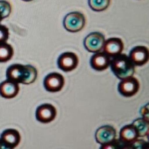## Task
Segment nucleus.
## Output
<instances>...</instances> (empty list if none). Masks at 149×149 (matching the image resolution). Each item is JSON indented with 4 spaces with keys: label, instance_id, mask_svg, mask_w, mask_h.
<instances>
[{
    "label": "nucleus",
    "instance_id": "obj_1",
    "mask_svg": "<svg viewBox=\"0 0 149 149\" xmlns=\"http://www.w3.org/2000/svg\"><path fill=\"white\" fill-rule=\"evenodd\" d=\"M37 75L36 68L31 65L13 64L9 66L6 71L7 79L17 84H32L36 81Z\"/></svg>",
    "mask_w": 149,
    "mask_h": 149
},
{
    "label": "nucleus",
    "instance_id": "obj_2",
    "mask_svg": "<svg viewBox=\"0 0 149 149\" xmlns=\"http://www.w3.org/2000/svg\"><path fill=\"white\" fill-rule=\"evenodd\" d=\"M112 72L119 79H124L132 77L135 74V65L132 63L129 56L125 54H119L111 60L110 63Z\"/></svg>",
    "mask_w": 149,
    "mask_h": 149
},
{
    "label": "nucleus",
    "instance_id": "obj_3",
    "mask_svg": "<svg viewBox=\"0 0 149 149\" xmlns=\"http://www.w3.org/2000/svg\"><path fill=\"white\" fill-rule=\"evenodd\" d=\"M86 19L84 15L79 12H72L65 16L63 27L71 33H77L84 29Z\"/></svg>",
    "mask_w": 149,
    "mask_h": 149
},
{
    "label": "nucleus",
    "instance_id": "obj_4",
    "mask_svg": "<svg viewBox=\"0 0 149 149\" xmlns=\"http://www.w3.org/2000/svg\"><path fill=\"white\" fill-rule=\"evenodd\" d=\"M105 36L100 32H93L87 35L84 40V46L89 52H100L104 45Z\"/></svg>",
    "mask_w": 149,
    "mask_h": 149
},
{
    "label": "nucleus",
    "instance_id": "obj_5",
    "mask_svg": "<svg viewBox=\"0 0 149 149\" xmlns=\"http://www.w3.org/2000/svg\"><path fill=\"white\" fill-rule=\"evenodd\" d=\"M139 81L133 76L122 79L118 85L119 93L126 97H130L136 95L139 91Z\"/></svg>",
    "mask_w": 149,
    "mask_h": 149
},
{
    "label": "nucleus",
    "instance_id": "obj_6",
    "mask_svg": "<svg viewBox=\"0 0 149 149\" xmlns=\"http://www.w3.org/2000/svg\"><path fill=\"white\" fill-rule=\"evenodd\" d=\"M58 68L64 72H70L77 68L79 65V58L77 55L72 52H65L58 57Z\"/></svg>",
    "mask_w": 149,
    "mask_h": 149
},
{
    "label": "nucleus",
    "instance_id": "obj_7",
    "mask_svg": "<svg viewBox=\"0 0 149 149\" xmlns=\"http://www.w3.org/2000/svg\"><path fill=\"white\" fill-rule=\"evenodd\" d=\"M44 87L49 93H58L63 87L65 79L62 74L53 72L47 74L44 79Z\"/></svg>",
    "mask_w": 149,
    "mask_h": 149
},
{
    "label": "nucleus",
    "instance_id": "obj_8",
    "mask_svg": "<svg viewBox=\"0 0 149 149\" xmlns=\"http://www.w3.org/2000/svg\"><path fill=\"white\" fill-rule=\"evenodd\" d=\"M57 116V110L53 105L45 103L38 106L36 110V119L39 122L48 124L55 120Z\"/></svg>",
    "mask_w": 149,
    "mask_h": 149
},
{
    "label": "nucleus",
    "instance_id": "obj_9",
    "mask_svg": "<svg viewBox=\"0 0 149 149\" xmlns=\"http://www.w3.org/2000/svg\"><path fill=\"white\" fill-rule=\"evenodd\" d=\"M129 58L134 65L142 66L147 63L149 60L148 49L142 45L135 47L130 52Z\"/></svg>",
    "mask_w": 149,
    "mask_h": 149
},
{
    "label": "nucleus",
    "instance_id": "obj_10",
    "mask_svg": "<svg viewBox=\"0 0 149 149\" xmlns=\"http://www.w3.org/2000/svg\"><path fill=\"white\" fill-rule=\"evenodd\" d=\"M95 136L97 143L102 145L114 141L116 138V131L112 126L104 125L97 130Z\"/></svg>",
    "mask_w": 149,
    "mask_h": 149
},
{
    "label": "nucleus",
    "instance_id": "obj_11",
    "mask_svg": "<svg viewBox=\"0 0 149 149\" xmlns=\"http://www.w3.org/2000/svg\"><path fill=\"white\" fill-rule=\"evenodd\" d=\"M124 49V43L119 38H110L105 41L103 50L108 56L113 57L122 53Z\"/></svg>",
    "mask_w": 149,
    "mask_h": 149
},
{
    "label": "nucleus",
    "instance_id": "obj_12",
    "mask_svg": "<svg viewBox=\"0 0 149 149\" xmlns=\"http://www.w3.org/2000/svg\"><path fill=\"white\" fill-rule=\"evenodd\" d=\"M111 58L103 52H96L90 59V65L95 71H102L110 66Z\"/></svg>",
    "mask_w": 149,
    "mask_h": 149
},
{
    "label": "nucleus",
    "instance_id": "obj_13",
    "mask_svg": "<svg viewBox=\"0 0 149 149\" xmlns=\"http://www.w3.org/2000/svg\"><path fill=\"white\" fill-rule=\"evenodd\" d=\"M19 90V84L13 81L7 79L0 83V95L4 98H14L17 95Z\"/></svg>",
    "mask_w": 149,
    "mask_h": 149
},
{
    "label": "nucleus",
    "instance_id": "obj_14",
    "mask_svg": "<svg viewBox=\"0 0 149 149\" xmlns=\"http://www.w3.org/2000/svg\"><path fill=\"white\" fill-rule=\"evenodd\" d=\"M0 141L10 146L13 148H16L20 144L21 136L20 132L15 129H7L3 131L0 136Z\"/></svg>",
    "mask_w": 149,
    "mask_h": 149
},
{
    "label": "nucleus",
    "instance_id": "obj_15",
    "mask_svg": "<svg viewBox=\"0 0 149 149\" xmlns=\"http://www.w3.org/2000/svg\"><path fill=\"white\" fill-rule=\"evenodd\" d=\"M138 138V132L132 124L124 126L119 132V141L123 143H133Z\"/></svg>",
    "mask_w": 149,
    "mask_h": 149
},
{
    "label": "nucleus",
    "instance_id": "obj_16",
    "mask_svg": "<svg viewBox=\"0 0 149 149\" xmlns=\"http://www.w3.org/2000/svg\"><path fill=\"white\" fill-rule=\"evenodd\" d=\"M132 125L136 129L139 138L148 136L149 133V121L144 118H139L135 119Z\"/></svg>",
    "mask_w": 149,
    "mask_h": 149
},
{
    "label": "nucleus",
    "instance_id": "obj_17",
    "mask_svg": "<svg viewBox=\"0 0 149 149\" xmlns=\"http://www.w3.org/2000/svg\"><path fill=\"white\" fill-rule=\"evenodd\" d=\"M14 54L13 48L7 42L0 44V63H6L12 59Z\"/></svg>",
    "mask_w": 149,
    "mask_h": 149
},
{
    "label": "nucleus",
    "instance_id": "obj_18",
    "mask_svg": "<svg viewBox=\"0 0 149 149\" xmlns=\"http://www.w3.org/2000/svg\"><path fill=\"white\" fill-rule=\"evenodd\" d=\"M111 0H88L90 8L95 12H101L106 10L109 7Z\"/></svg>",
    "mask_w": 149,
    "mask_h": 149
},
{
    "label": "nucleus",
    "instance_id": "obj_19",
    "mask_svg": "<svg viewBox=\"0 0 149 149\" xmlns=\"http://www.w3.org/2000/svg\"><path fill=\"white\" fill-rule=\"evenodd\" d=\"M11 11L12 7L10 3L5 0H0V15L2 18L9 17Z\"/></svg>",
    "mask_w": 149,
    "mask_h": 149
},
{
    "label": "nucleus",
    "instance_id": "obj_20",
    "mask_svg": "<svg viewBox=\"0 0 149 149\" xmlns=\"http://www.w3.org/2000/svg\"><path fill=\"white\" fill-rule=\"evenodd\" d=\"M121 144H122V142L119 141V139H115L114 141H111V142L102 144L100 149H119Z\"/></svg>",
    "mask_w": 149,
    "mask_h": 149
},
{
    "label": "nucleus",
    "instance_id": "obj_21",
    "mask_svg": "<svg viewBox=\"0 0 149 149\" xmlns=\"http://www.w3.org/2000/svg\"><path fill=\"white\" fill-rule=\"evenodd\" d=\"M9 38V29L7 26L0 24V44L7 41Z\"/></svg>",
    "mask_w": 149,
    "mask_h": 149
},
{
    "label": "nucleus",
    "instance_id": "obj_22",
    "mask_svg": "<svg viewBox=\"0 0 149 149\" xmlns=\"http://www.w3.org/2000/svg\"><path fill=\"white\" fill-rule=\"evenodd\" d=\"M135 149H149L148 143L144 140L138 139L132 143Z\"/></svg>",
    "mask_w": 149,
    "mask_h": 149
},
{
    "label": "nucleus",
    "instance_id": "obj_23",
    "mask_svg": "<svg viewBox=\"0 0 149 149\" xmlns=\"http://www.w3.org/2000/svg\"><path fill=\"white\" fill-rule=\"evenodd\" d=\"M141 114L143 116V118H144L146 120L149 121L148 119V115H149V112H148V105H146L144 107H143L141 110Z\"/></svg>",
    "mask_w": 149,
    "mask_h": 149
},
{
    "label": "nucleus",
    "instance_id": "obj_24",
    "mask_svg": "<svg viewBox=\"0 0 149 149\" xmlns=\"http://www.w3.org/2000/svg\"><path fill=\"white\" fill-rule=\"evenodd\" d=\"M119 149H135L132 143H122Z\"/></svg>",
    "mask_w": 149,
    "mask_h": 149
},
{
    "label": "nucleus",
    "instance_id": "obj_25",
    "mask_svg": "<svg viewBox=\"0 0 149 149\" xmlns=\"http://www.w3.org/2000/svg\"><path fill=\"white\" fill-rule=\"evenodd\" d=\"M0 149H14L12 147H10V146L7 145L6 143H3L2 141H0Z\"/></svg>",
    "mask_w": 149,
    "mask_h": 149
},
{
    "label": "nucleus",
    "instance_id": "obj_26",
    "mask_svg": "<svg viewBox=\"0 0 149 149\" xmlns=\"http://www.w3.org/2000/svg\"><path fill=\"white\" fill-rule=\"evenodd\" d=\"M3 20L2 17H1V15H0V23H1V20Z\"/></svg>",
    "mask_w": 149,
    "mask_h": 149
},
{
    "label": "nucleus",
    "instance_id": "obj_27",
    "mask_svg": "<svg viewBox=\"0 0 149 149\" xmlns=\"http://www.w3.org/2000/svg\"><path fill=\"white\" fill-rule=\"evenodd\" d=\"M24 1H33V0H23Z\"/></svg>",
    "mask_w": 149,
    "mask_h": 149
}]
</instances>
